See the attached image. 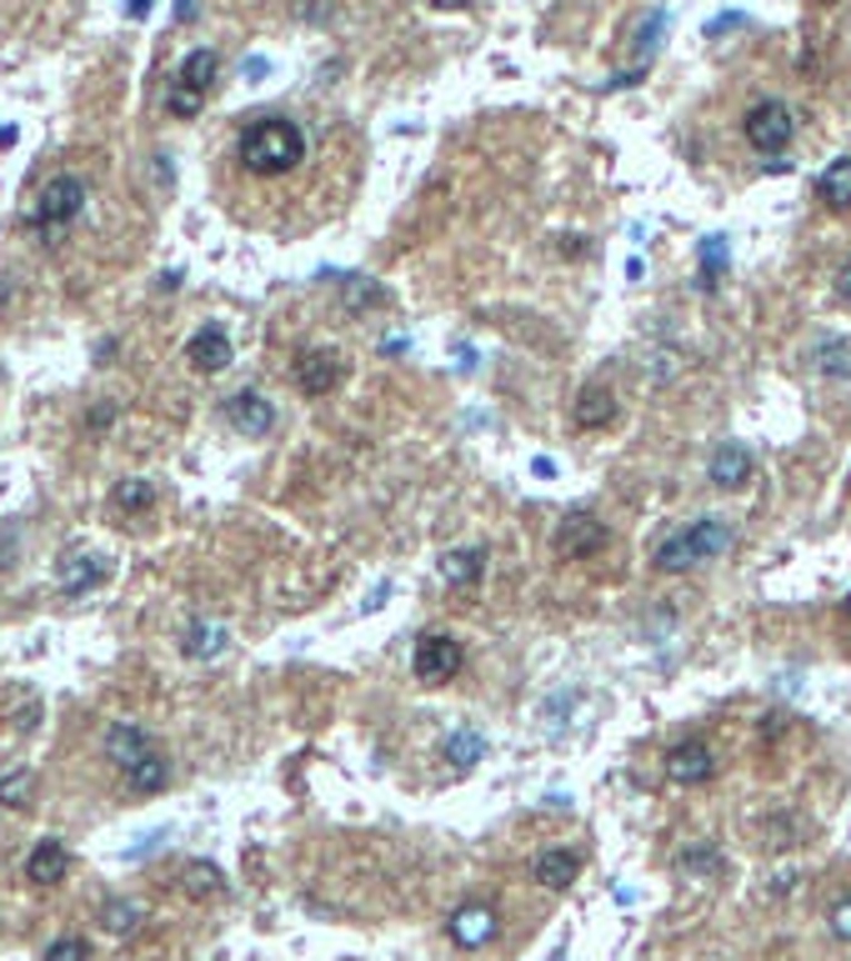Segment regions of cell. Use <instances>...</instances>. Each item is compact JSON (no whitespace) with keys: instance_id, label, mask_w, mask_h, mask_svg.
I'll use <instances>...</instances> for the list:
<instances>
[{"instance_id":"6da1fadb","label":"cell","mask_w":851,"mask_h":961,"mask_svg":"<svg viewBox=\"0 0 851 961\" xmlns=\"http://www.w3.org/2000/svg\"><path fill=\"white\" fill-rule=\"evenodd\" d=\"M236 160L260 180L290 176V170L306 160V130H300V120H290V116H260L240 130Z\"/></svg>"},{"instance_id":"7a4b0ae2","label":"cell","mask_w":851,"mask_h":961,"mask_svg":"<svg viewBox=\"0 0 851 961\" xmlns=\"http://www.w3.org/2000/svg\"><path fill=\"white\" fill-rule=\"evenodd\" d=\"M731 546V526L721 516H701L691 526L671 531L666 541L656 546V571H686L696 561H716L721 551Z\"/></svg>"},{"instance_id":"3957f363","label":"cell","mask_w":851,"mask_h":961,"mask_svg":"<svg viewBox=\"0 0 851 961\" xmlns=\"http://www.w3.org/2000/svg\"><path fill=\"white\" fill-rule=\"evenodd\" d=\"M80 216H86V180L60 170V176H50L46 186L36 190V206H30L26 226L36 230V236H60V230H70Z\"/></svg>"},{"instance_id":"277c9868","label":"cell","mask_w":851,"mask_h":961,"mask_svg":"<svg viewBox=\"0 0 851 961\" xmlns=\"http://www.w3.org/2000/svg\"><path fill=\"white\" fill-rule=\"evenodd\" d=\"M410 671L426 686H446V681H456L466 671V646L456 636H446V631H426L416 641V651H410Z\"/></svg>"},{"instance_id":"5b68a950","label":"cell","mask_w":851,"mask_h":961,"mask_svg":"<svg viewBox=\"0 0 851 961\" xmlns=\"http://www.w3.org/2000/svg\"><path fill=\"white\" fill-rule=\"evenodd\" d=\"M741 130H746L751 150H761V156H776V150L791 146V130H796V120H791V110L781 106V100H756V106L746 110V120H741Z\"/></svg>"},{"instance_id":"8992f818","label":"cell","mask_w":851,"mask_h":961,"mask_svg":"<svg viewBox=\"0 0 851 961\" xmlns=\"http://www.w3.org/2000/svg\"><path fill=\"white\" fill-rule=\"evenodd\" d=\"M290 376H296V386H300V396H310V400H326L330 390L346 380V360L336 356V350H326V346H310V350H300L296 356V366H290Z\"/></svg>"},{"instance_id":"52a82bcc","label":"cell","mask_w":851,"mask_h":961,"mask_svg":"<svg viewBox=\"0 0 851 961\" xmlns=\"http://www.w3.org/2000/svg\"><path fill=\"white\" fill-rule=\"evenodd\" d=\"M551 546H556L561 561H586V556H596V551L606 546V526H601L591 511H571V516L556 526Z\"/></svg>"},{"instance_id":"ba28073f","label":"cell","mask_w":851,"mask_h":961,"mask_svg":"<svg viewBox=\"0 0 851 961\" xmlns=\"http://www.w3.org/2000/svg\"><path fill=\"white\" fill-rule=\"evenodd\" d=\"M186 360H190V370L196 376H220V370L236 360V346H230V336H226V326H200L196 336L186 340Z\"/></svg>"},{"instance_id":"9c48e42d","label":"cell","mask_w":851,"mask_h":961,"mask_svg":"<svg viewBox=\"0 0 851 961\" xmlns=\"http://www.w3.org/2000/svg\"><path fill=\"white\" fill-rule=\"evenodd\" d=\"M716 776V756H711L706 741H676V746L666 751V781H676V786H701V781Z\"/></svg>"},{"instance_id":"30bf717a","label":"cell","mask_w":851,"mask_h":961,"mask_svg":"<svg viewBox=\"0 0 851 961\" xmlns=\"http://www.w3.org/2000/svg\"><path fill=\"white\" fill-rule=\"evenodd\" d=\"M100 751H106L110 766L130 771L136 761H146L150 751H160V746H156V736H150L146 726H136V721H116V726L106 731V741H100Z\"/></svg>"},{"instance_id":"8fae6325","label":"cell","mask_w":851,"mask_h":961,"mask_svg":"<svg viewBox=\"0 0 851 961\" xmlns=\"http://www.w3.org/2000/svg\"><path fill=\"white\" fill-rule=\"evenodd\" d=\"M226 416L246 440L270 436V426H276V406H270L260 390H236V396L226 400Z\"/></svg>"},{"instance_id":"7c38bea8","label":"cell","mask_w":851,"mask_h":961,"mask_svg":"<svg viewBox=\"0 0 851 961\" xmlns=\"http://www.w3.org/2000/svg\"><path fill=\"white\" fill-rule=\"evenodd\" d=\"M446 931H451L456 947L476 951V947H486V941L496 937V911L481 906V901H466V906H456V917L446 921Z\"/></svg>"},{"instance_id":"4fadbf2b","label":"cell","mask_w":851,"mask_h":961,"mask_svg":"<svg viewBox=\"0 0 851 961\" xmlns=\"http://www.w3.org/2000/svg\"><path fill=\"white\" fill-rule=\"evenodd\" d=\"M66 871H70V851H66V841H56V836L36 841V851L26 856V881L30 886H60Z\"/></svg>"},{"instance_id":"5bb4252c","label":"cell","mask_w":851,"mask_h":961,"mask_svg":"<svg viewBox=\"0 0 851 961\" xmlns=\"http://www.w3.org/2000/svg\"><path fill=\"white\" fill-rule=\"evenodd\" d=\"M100 581H106V561L100 556H80V551H70V556L56 561V586L66 591V596H86V591H96Z\"/></svg>"},{"instance_id":"9a60e30c","label":"cell","mask_w":851,"mask_h":961,"mask_svg":"<svg viewBox=\"0 0 851 961\" xmlns=\"http://www.w3.org/2000/svg\"><path fill=\"white\" fill-rule=\"evenodd\" d=\"M746 476H751V450L741 440H721L716 456H711V486L736 491V486H746Z\"/></svg>"},{"instance_id":"2e32d148","label":"cell","mask_w":851,"mask_h":961,"mask_svg":"<svg viewBox=\"0 0 851 961\" xmlns=\"http://www.w3.org/2000/svg\"><path fill=\"white\" fill-rule=\"evenodd\" d=\"M481 576H486V551L481 546H461V551H446V556H441V581H446V586L471 591Z\"/></svg>"},{"instance_id":"e0dca14e","label":"cell","mask_w":851,"mask_h":961,"mask_svg":"<svg viewBox=\"0 0 851 961\" xmlns=\"http://www.w3.org/2000/svg\"><path fill=\"white\" fill-rule=\"evenodd\" d=\"M226 646H230V631L220 621H190L186 636H180V651L190 661H216V656H226Z\"/></svg>"},{"instance_id":"ac0fdd59","label":"cell","mask_w":851,"mask_h":961,"mask_svg":"<svg viewBox=\"0 0 851 961\" xmlns=\"http://www.w3.org/2000/svg\"><path fill=\"white\" fill-rule=\"evenodd\" d=\"M571 420H576L581 430H606L611 420H616V396H611L606 386H586L576 396V406H571Z\"/></svg>"},{"instance_id":"d6986e66","label":"cell","mask_w":851,"mask_h":961,"mask_svg":"<svg viewBox=\"0 0 851 961\" xmlns=\"http://www.w3.org/2000/svg\"><path fill=\"white\" fill-rule=\"evenodd\" d=\"M216 70H220V56H216V50L196 46V50H186V60H180L176 86H186V90H196V96H206V90L216 86Z\"/></svg>"},{"instance_id":"ffe728a7","label":"cell","mask_w":851,"mask_h":961,"mask_svg":"<svg viewBox=\"0 0 851 961\" xmlns=\"http://www.w3.org/2000/svg\"><path fill=\"white\" fill-rule=\"evenodd\" d=\"M576 871H581V856H576V851L551 846V851H541V856H536V881H541L546 891H566L571 881H576Z\"/></svg>"},{"instance_id":"44dd1931","label":"cell","mask_w":851,"mask_h":961,"mask_svg":"<svg viewBox=\"0 0 851 961\" xmlns=\"http://www.w3.org/2000/svg\"><path fill=\"white\" fill-rule=\"evenodd\" d=\"M817 196H821V206H831V210H851V156L831 160V166L821 170Z\"/></svg>"},{"instance_id":"7402d4cb","label":"cell","mask_w":851,"mask_h":961,"mask_svg":"<svg viewBox=\"0 0 851 961\" xmlns=\"http://www.w3.org/2000/svg\"><path fill=\"white\" fill-rule=\"evenodd\" d=\"M441 756H446L456 771H471L481 756H486V736H481L476 726H456L446 741H441Z\"/></svg>"},{"instance_id":"603a6c76","label":"cell","mask_w":851,"mask_h":961,"mask_svg":"<svg viewBox=\"0 0 851 961\" xmlns=\"http://www.w3.org/2000/svg\"><path fill=\"white\" fill-rule=\"evenodd\" d=\"M676 866H681V876H691V881H716L721 871H726V856H721L711 841H696V846H686L676 856Z\"/></svg>"},{"instance_id":"cb8c5ba5","label":"cell","mask_w":851,"mask_h":961,"mask_svg":"<svg viewBox=\"0 0 851 961\" xmlns=\"http://www.w3.org/2000/svg\"><path fill=\"white\" fill-rule=\"evenodd\" d=\"M166 781H170V761L160 751H150L146 761H136L126 771V791H136V796H156V791H166Z\"/></svg>"},{"instance_id":"d4e9b609","label":"cell","mask_w":851,"mask_h":961,"mask_svg":"<svg viewBox=\"0 0 851 961\" xmlns=\"http://www.w3.org/2000/svg\"><path fill=\"white\" fill-rule=\"evenodd\" d=\"M180 886H186V896H196V901H216L220 891H226V876H220V866H210V861H186Z\"/></svg>"},{"instance_id":"484cf974","label":"cell","mask_w":851,"mask_h":961,"mask_svg":"<svg viewBox=\"0 0 851 961\" xmlns=\"http://www.w3.org/2000/svg\"><path fill=\"white\" fill-rule=\"evenodd\" d=\"M150 506H156V486L140 476L120 481V486L110 491V511H120V516H140V511H150Z\"/></svg>"},{"instance_id":"4316f807","label":"cell","mask_w":851,"mask_h":961,"mask_svg":"<svg viewBox=\"0 0 851 961\" xmlns=\"http://www.w3.org/2000/svg\"><path fill=\"white\" fill-rule=\"evenodd\" d=\"M726 260H731L726 236H706V240H701V280H696V286L701 290H716V280L726 276Z\"/></svg>"},{"instance_id":"83f0119b","label":"cell","mask_w":851,"mask_h":961,"mask_svg":"<svg viewBox=\"0 0 851 961\" xmlns=\"http://www.w3.org/2000/svg\"><path fill=\"white\" fill-rule=\"evenodd\" d=\"M100 921H106V931L110 937H130V931L140 927V906L136 901H106V906H100Z\"/></svg>"},{"instance_id":"f1b7e54d","label":"cell","mask_w":851,"mask_h":961,"mask_svg":"<svg viewBox=\"0 0 851 961\" xmlns=\"http://www.w3.org/2000/svg\"><path fill=\"white\" fill-rule=\"evenodd\" d=\"M30 791H36V776L26 766H16L10 776H0V806H30Z\"/></svg>"},{"instance_id":"f546056e","label":"cell","mask_w":851,"mask_h":961,"mask_svg":"<svg viewBox=\"0 0 851 961\" xmlns=\"http://www.w3.org/2000/svg\"><path fill=\"white\" fill-rule=\"evenodd\" d=\"M200 106H206V96H196V90H186V86H176V80H170L166 86V110L176 120H190V116H200Z\"/></svg>"},{"instance_id":"4dcf8cb0","label":"cell","mask_w":851,"mask_h":961,"mask_svg":"<svg viewBox=\"0 0 851 961\" xmlns=\"http://www.w3.org/2000/svg\"><path fill=\"white\" fill-rule=\"evenodd\" d=\"M386 300V290L376 286V280H360V276H350L346 280V306L350 310H360V306H380Z\"/></svg>"},{"instance_id":"1f68e13d","label":"cell","mask_w":851,"mask_h":961,"mask_svg":"<svg viewBox=\"0 0 851 961\" xmlns=\"http://www.w3.org/2000/svg\"><path fill=\"white\" fill-rule=\"evenodd\" d=\"M46 961H90V947L80 937H60L46 947Z\"/></svg>"},{"instance_id":"d6a6232c","label":"cell","mask_w":851,"mask_h":961,"mask_svg":"<svg viewBox=\"0 0 851 961\" xmlns=\"http://www.w3.org/2000/svg\"><path fill=\"white\" fill-rule=\"evenodd\" d=\"M827 927H831V937H837V941H851V896H841L837 906H831Z\"/></svg>"},{"instance_id":"836d02e7","label":"cell","mask_w":851,"mask_h":961,"mask_svg":"<svg viewBox=\"0 0 851 961\" xmlns=\"http://www.w3.org/2000/svg\"><path fill=\"white\" fill-rule=\"evenodd\" d=\"M831 290H837V300H847V306H851V260H841V270H837V280H831Z\"/></svg>"},{"instance_id":"e575fe53","label":"cell","mask_w":851,"mask_h":961,"mask_svg":"<svg viewBox=\"0 0 851 961\" xmlns=\"http://www.w3.org/2000/svg\"><path fill=\"white\" fill-rule=\"evenodd\" d=\"M110 420H116V406H96V410H90V430H106Z\"/></svg>"},{"instance_id":"d590c367","label":"cell","mask_w":851,"mask_h":961,"mask_svg":"<svg viewBox=\"0 0 851 961\" xmlns=\"http://www.w3.org/2000/svg\"><path fill=\"white\" fill-rule=\"evenodd\" d=\"M150 6H156V0H130L126 16H130V20H146V16H150Z\"/></svg>"},{"instance_id":"8d00e7d4","label":"cell","mask_w":851,"mask_h":961,"mask_svg":"<svg viewBox=\"0 0 851 961\" xmlns=\"http://www.w3.org/2000/svg\"><path fill=\"white\" fill-rule=\"evenodd\" d=\"M246 76H250V80H260V76H266V60L250 56V60H246Z\"/></svg>"},{"instance_id":"74e56055","label":"cell","mask_w":851,"mask_h":961,"mask_svg":"<svg viewBox=\"0 0 851 961\" xmlns=\"http://www.w3.org/2000/svg\"><path fill=\"white\" fill-rule=\"evenodd\" d=\"M531 470H536V476H546V481H551V476H556V466H551V460H546V456H536V460H531Z\"/></svg>"},{"instance_id":"f35d334b","label":"cell","mask_w":851,"mask_h":961,"mask_svg":"<svg viewBox=\"0 0 851 961\" xmlns=\"http://www.w3.org/2000/svg\"><path fill=\"white\" fill-rule=\"evenodd\" d=\"M16 140H20V130H16V126H0V150H10Z\"/></svg>"},{"instance_id":"ab89813d","label":"cell","mask_w":851,"mask_h":961,"mask_svg":"<svg viewBox=\"0 0 851 961\" xmlns=\"http://www.w3.org/2000/svg\"><path fill=\"white\" fill-rule=\"evenodd\" d=\"M471 0H431V10H466Z\"/></svg>"},{"instance_id":"60d3db41","label":"cell","mask_w":851,"mask_h":961,"mask_svg":"<svg viewBox=\"0 0 851 961\" xmlns=\"http://www.w3.org/2000/svg\"><path fill=\"white\" fill-rule=\"evenodd\" d=\"M196 16V6H190V0H176V20H190Z\"/></svg>"},{"instance_id":"b9f144b4","label":"cell","mask_w":851,"mask_h":961,"mask_svg":"<svg viewBox=\"0 0 851 961\" xmlns=\"http://www.w3.org/2000/svg\"><path fill=\"white\" fill-rule=\"evenodd\" d=\"M841 611H847V616H851V596H847V601H841Z\"/></svg>"}]
</instances>
